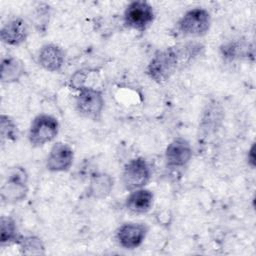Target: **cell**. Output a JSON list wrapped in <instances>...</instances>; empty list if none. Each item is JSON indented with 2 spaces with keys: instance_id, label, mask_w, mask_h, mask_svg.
<instances>
[{
  "instance_id": "obj_1",
  "label": "cell",
  "mask_w": 256,
  "mask_h": 256,
  "mask_svg": "<svg viewBox=\"0 0 256 256\" xmlns=\"http://www.w3.org/2000/svg\"><path fill=\"white\" fill-rule=\"evenodd\" d=\"M202 44L190 41L158 50L146 67V74L157 83L169 80L177 70L190 63L203 50Z\"/></svg>"
},
{
  "instance_id": "obj_2",
  "label": "cell",
  "mask_w": 256,
  "mask_h": 256,
  "mask_svg": "<svg viewBox=\"0 0 256 256\" xmlns=\"http://www.w3.org/2000/svg\"><path fill=\"white\" fill-rule=\"evenodd\" d=\"M105 100L103 93L95 88L83 86L75 98L76 111L83 117L98 121L102 117Z\"/></svg>"
},
{
  "instance_id": "obj_3",
  "label": "cell",
  "mask_w": 256,
  "mask_h": 256,
  "mask_svg": "<svg viewBox=\"0 0 256 256\" xmlns=\"http://www.w3.org/2000/svg\"><path fill=\"white\" fill-rule=\"evenodd\" d=\"M211 27L210 13L201 7L188 10L177 23V30L187 37H201L208 33Z\"/></svg>"
},
{
  "instance_id": "obj_4",
  "label": "cell",
  "mask_w": 256,
  "mask_h": 256,
  "mask_svg": "<svg viewBox=\"0 0 256 256\" xmlns=\"http://www.w3.org/2000/svg\"><path fill=\"white\" fill-rule=\"evenodd\" d=\"M59 133V122L49 114H39L31 122L28 139L32 146L40 147L53 141Z\"/></svg>"
},
{
  "instance_id": "obj_5",
  "label": "cell",
  "mask_w": 256,
  "mask_h": 256,
  "mask_svg": "<svg viewBox=\"0 0 256 256\" xmlns=\"http://www.w3.org/2000/svg\"><path fill=\"white\" fill-rule=\"evenodd\" d=\"M28 194V174L23 167H13L9 170L5 182L1 186V198L7 203H17Z\"/></svg>"
},
{
  "instance_id": "obj_6",
  "label": "cell",
  "mask_w": 256,
  "mask_h": 256,
  "mask_svg": "<svg viewBox=\"0 0 256 256\" xmlns=\"http://www.w3.org/2000/svg\"><path fill=\"white\" fill-rule=\"evenodd\" d=\"M152 170L148 161L143 157H136L128 161L122 172V183L128 191L144 188L150 181Z\"/></svg>"
},
{
  "instance_id": "obj_7",
  "label": "cell",
  "mask_w": 256,
  "mask_h": 256,
  "mask_svg": "<svg viewBox=\"0 0 256 256\" xmlns=\"http://www.w3.org/2000/svg\"><path fill=\"white\" fill-rule=\"evenodd\" d=\"M155 13L152 5L147 1L130 2L123 14L126 27L140 32L145 31L154 21Z\"/></svg>"
},
{
  "instance_id": "obj_8",
  "label": "cell",
  "mask_w": 256,
  "mask_h": 256,
  "mask_svg": "<svg viewBox=\"0 0 256 256\" xmlns=\"http://www.w3.org/2000/svg\"><path fill=\"white\" fill-rule=\"evenodd\" d=\"M192 158V147L183 137L174 138L166 147L165 162L170 169L184 168Z\"/></svg>"
},
{
  "instance_id": "obj_9",
  "label": "cell",
  "mask_w": 256,
  "mask_h": 256,
  "mask_svg": "<svg viewBox=\"0 0 256 256\" xmlns=\"http://www.w3.org/2000/svg\"><path fill=\"white\" fill-rule=\"evenodd\" d=\"M148 233V226L145 223L127 222L122 224L116 231L117 243L125 249H135L145 240Z\"/></svg>"
},
{
  "instance_id": "obj_10",
  "label": "cell",
  "mask_w": 256,
  "mask_h": 256,
  "mask_svg": "<svg viewBox=\"0 0 256 256\" xmlns=\"http://www.w3.org/2000/svg\"><path fill=\"white\" fill-rule=\"evenodd\" d=\"M73 160V149L66 143L56 142L46 158V168L51 172H66L71 168Z\"/></svg>"
},
{
  "instance_id": "obj_11",
  "label": "cell",
  "mask_w": 256,
  "mask_h": 256,
  "mask_svg": "<svg viewBox=\"0 0 256 256\" xmlns=\"http://www.w3.org/2000/svg\"><path fill=\"white\" fill-rule=\"evenodd\" d=\"M29 35V27L26 21L21 18H13L5 23L0 30V37L3 43L9 46H19L26 41Z\"/></svg>"
},
{
  "instance_id": "obj_12",
  "label": "cell",
  "mask_w": 256,
  "mask_h": 256,
  "mask_svg": "<svg viewBox=\"0 0 256 256\" xmlns=\"http://www.w3.org/2000/svg\"><path fill=\"white\" fill-rule=\"evenodd\" d=\"M37 61L46 71L58 72L64 65L65 53L63 49L56 44H45L38 52Z\"/></svg>"
},
{
  "instance_id": "obj_13",
  "label": "cell",
  "mask_w": 256,
  "mask_h": 256,
  "mask_svg": "<svg viewBox=\"0 0 256 256\" xmlns=\"http://www.w3.org/2000/svg\"><path fill=\"white\" fill-rule=\"evenodd\" d=\"M154 195L152 191L146 188H139L130 191L125 201V206L128 211L134 214L147 213L153 206Z\"/></svg>"
},
{
  "instance_id": "obj_14",
  "label": "cell",
  "mask_w": 256,
  "mask_h": 256,
  "mask_svg": "<svg viewBox=\"0 0 256 256\" xmlns=\"http://www.w3.org/2000/svg\"><path fill=\"white\" fill-rule=\"evenodd\" d=\"M24 63L13 56H8L1 61L0 78L3 83H13L19 81L25 74Z\"/></svg>"
},
{
  "instance_id": "obj_15",
  "label": "cell",
  "mask_w": 256,
  "mask_h": 256,
  "mask_svg": "<svg viewBox=\"0 0 256 256\" xmlns=\"http://www.w3.org/2000/svg\"><path fill=\"white\" fill-rule=\"evenodd\" d=\"M114 181L112 177L106 173H96L91 177L88 187L89 195L96 199L107 197L113 189Z\"/></svg>"
},
{
  "instance_id": "obj_16",
  "label": "cell",
  "mask_w": 256,
  "mask_h": 256,
  "mask_svg": "<svg viewBox=\"0 0 256 256\" xmlns=\"http://www.w3.org/2000/svg\"><path fill=\"white\" fill-rule=\"evenodd\" d=\"M22 235L19 234L16 222L9 216H2L0 220V242L2 245L18 243Z\"/></svg>"
},
{
  "instance_id": "obj_17",
  "label": "cell",
  "mask_w": 256,
  "mask_h": 256,
  "mask_svg": "<svg viewBox=\"0 0 256 256\" xmlns=\"http://www.w3.org/2000/svg\"><path fill=\"white\" fill-rule=\"evenodd\" d=\"M20 250L27 255H40L45 253V247L42 240L36 236H21L19 242Z\"/></svg>"
},
{
  "instance_id": "obj_18",
  "label": "cell",
  "mask_w": 256,
  "mask_h": 256,
  "mask_svg": "<svg viewBox=\"0 0 256 256\" xmlns=\"http://www.w3.org/2000/svg\"><path fill=\"white\" fill-rule=\"evenodd\" d=\"M0 133L1 139L7 141H16L19 136V130L14 120L5 114L0 118Z\"/></svg>"
},
{
  "instance_id": "obj_19",
  "label": "cell",
  "mask_w": 256,
  "mask_h": 256,
  "mask_svg": "<svg viewBox=\"0 0 256 256\" xmlns=\"http://www.w3.org/2000/svg\"><path fill=\"white\" fill-rule=\"evenodd\" d=\"M246 46L240 42H228L221 47V54L223 58L233 60L244 56L246 54L245 51Z\"/></svg>"
},
{
  "instance_id": "obj_20",
  "label": "cell",
  "mask_w": 256,
  "mask_h": 256,
  "mask_svg": "<svg viewBox=\"0 0 256 256\" xmlns=\"http://www.w3.org/2000/svg\"><path fill=\"white\" fill-rule=\"evenodd\" d=\"M255 145L252 144L251 148L249 149L248 151V154H247V161H248V165L251 167V168H254L255 167Z\"/></svg>"
}]
</instances>
